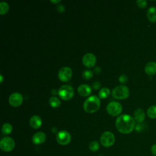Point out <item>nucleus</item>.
<instances>
[{
  "instance_id": "obj_32",
  "label": "nucleus",
  "mask_w": 156,
  "mask_h": 156,
  "mask_svg": "<svg viewBox=\"0 0 156 156\" xmlns=\"http://www.w3.org/2000/svg\"><path fill=\"white\" fill-rule=\"evenodd\" d=\"M0 79H1V83H2V81H3V76H2V74H1V76H0Z\"/></svg>"
},
{
  "instance_id": "obj_12",
  "label": "nucleus",
  "mask_w": 156,
  "mask_h": 156,
  "mask_svg": "<svg viewBox=\"0 0 156 156\" xmlns=\"http://www.w3.org/2000/svg\"><path fill=\"white\" fill-rule=\"evenodd\" d=\"M46 135L42 132H38L35 133L32 138V140L35 144H41L46 140Z\"/></svg>"
},
{
  "instance_id": "obj_33",
  "label": "nucleus",
  "mask_w": 156,
  "mask_h": 156,
  "mask_svg": "<svg viewBox=\"0 0 156 156\" xmlns=\"http://www.w3.org/2000/svg\"><path fill=\"white\" fill-rule=\"evenodd\" d=\"M51 1L52 2H53V3H57V2H60L59 0H57V1H52V0H51Z\"/></svg>"
},
{
  "instance_id": "obj_4",
  "label": "nucleus",
  "mask_w": 156,
  "mask_h": 156,
  "mask_svg": "<svg viewBox=\"0 0 156 156\" xmlns=\"http://www.w3.org/2000/svg\"><path fill=\"white\" fill-rule=\"evenodd\" d=\"M59 97L63 100H69L74 95L73 88L69 85H63L58 91Z\"/></svg>"
},
{
  "instance_id": "obj_22",
  "label": "nucleus",
  "mask_w": 156,
  "mask_h": 156,
  "mask_svg": "<svg viewBox=\"0 0 156 156\" xmlns=\"http://www.w3.org/2000/svg\"><path fill=\"white\" fill-rule=\"evenodd\" d=\"M9 6L8 4L5 2H1L0 4V13L1 15H3L5 14L8 11H9Z\"/></svg>"
},
{
  "instance_id": "obj_28",
  "label": "nucleus",
  "mask_w": 156,
  "mask_h": 156,
  "mask_svg": "<svg viewBox=\"0 0 156 156\" xmlns=\"http://www.w3.org/2000/svg\"><path fill=\"white\" fill-rule=\"evenodd\" d=\"M151 153L154 156H156V144H153L151 147Z\"/></svg>"
},
{
  "instance_id": "obj_6",
  "label": "nucleus",
  "mask_w": 156,
  "mask_h": 156,
  "mask_svg": "<svg viewBox=\"0 0 156 156\" xmlns=\"http://www.w3.org/2000/svg\"><path fill=\"white\" fill-rule=\"evenodd\" d=\"M15 146V141L10 137L5 136L1 139L0 141V147L4 152L12 151Z\"/></svg>"
},
{
  "instance_id": "obj_10",
  "label": "nucleus",
  "mask_w": 156,
  "mask_h": 156,
  "mask_svg": "<svg viewBox=\"0 0 156 156\" xmlns=\"http://www.w3.org/2000/svg\"><path fill=\"white\" fill-rule=\"evenodd\" d=\"M96 62V56L92 53H87L83 55L82 58V63L87 68L93 67L95 65Z\"/></svg>"
},
{
  "instance_id": "obj_21",
  "label": "nucleus",
  "mask_w": 156,
  "mask_h": 156,
  "mask_svg": "<svg viewBox=\"0 0 156 156\" xmlns=\"http://www.w3.org/2000/svg\"><path fill=\"white\" fill-rule=\"evenodd\" d=\"M110 94V90L107 87L101 88L99 91V97L101 99L107 98Z\"/></svg>"
},
{
  "instance_id": "obj_9",
  "label": "nucleus",
  "mask_w": 156,
  "mask_h": 156,
  "mask_svg": "<svg viewBox=\"0 0 156 156\" xmlns=\"http://www.w3.org/2000/svg\"><path fill=\"white\" fill-rule=\"evenodd\" d=\"M72 70L70 68L65 66L62 68L58 73V77L59 79L62 82H68L70 80L72 77Z\"/></svg>"
},
{
  "instance_id": "obj_30",
  "label": "nucleus",
  "mask_w": 156,
  "mask_h": 156,
  "mask_svg": "<svg viewBox=\"0 0 156 156\" xmlns=\"http://www.w3.org/2000/svg\"><path fill=\"white\" fill-rule=\"evenodd\" d=\"M57 9H58V11L62 12L64 11V7L62 5H59L57 6Z\"/></svg>"
},
{
  "instance_id": "obj_18",
  "label": "nucleus",
  "mask_w": 156,
  "mask_h": 156,
  "mask_svg": "<svg viewBox=\"0 0 156 156\" xmlns=\"http://www.w3.org/2000/svg\"><path fill=\"white\" fill-rule=\"evenodd\" d=\"M49 103L52 107L57 108L60 106L61 102L58 98L55 96H52L49 99Z\"/></svg>"
},
{
  "instance_id": "obj_14",
  "label": "nucleus",
  "mask_w": 156,
  "mask_h": 156,
  "mask_svg": "<svg viewBox=\"0 0 156 156\" xmlns=\"http://www.w3.org/2000/svg\"><path fill=\"white\" fill-rule=\"evenodd\" d=\"M145 73L149 76H154L156 74V62H149L146 63L144 67Z\"/></svg>"
},
{
  "instance_id": "obj_29",
  "label": "nucleus",
  "mask_w": 156,
  "mask_h": 156,
  "mask_svg": "<svg viewBox=\"0 0 156 156\" xmlns=\"http://www.w3.org/2000/svg\"><path fill=\"white\" fill-rule=\"evenodd\" d=\"M135 130H136L137 132H140V131L141 130V129H142L141 125V124H137V125L135 126Z\"/></svg>"
},
{
  "instance_id": "obj_3",
  "label": "nucleus",
  "mask_w": 156,
  "mask_h": 156,
  "mask_svg": "<svg viewBox=\"0 0 156 156\" xmlns=\"http://www.w3.org/2000/svg\"><path fill=\"white\" fill-rule=\"evenodd\" d=\"M112 96L117 99H124L129 96V90L124 85H118L115 87L112 91Z\"/></svg>"
},
{
  "instance_id": "obj_20",
  "label": "nucleus",
  "mask_w": 156,
  "mask_h": 156,
  "mask_svg": "<svg viewBox=\"0 0 156 156\" xmlns=\"http://www.w3.org/2000/svg\"><path fill=\"white\" fill-rule=\"evenodd\" d=\"M147 115L151 119L156 118V105H151L147 110Z\"/></svg>"
},
{
  "instance_id": "obj_19",
  "label": "nucleus",
  "mask_w": 156,
  "mask_h": 156,
  "mask_svg": "<svg viewBox=\"0 0 156 156\" xmlns=\"http://www.w3.org/2000/svg\"><path fill=\"white\" fill-rule=\"evenodd\" d=\"M12 131V126L9 123H4L1 129V132L3 135H9L10 134Z\"/></svg>"
},
{
  "instance_id": "obj_25",
  "label": "nucleus",
  "mask_w": 156,
  "mask_h": 156,
  "mask_svg": "<svg viewBox=\"0 0 156 156\" xmlns=\"http://www.w3.org/2000/svg\"><path fill=\"white\" fill-rule=\"evenodd\" d=\"M136 4L138 7L141 9H143L146 7L147 6V2L145 0H138L136 1Z\"/></svg>"
},
{
  "instance_id": "obj_15",
  "label": "nucleus",
  "mask_w": 156,
  "mask_h": 156,
  "mask_svg": "<svg viewBox=\"0 0 156 156\" xmlns=\"http://www.w3.org/2000/svg\"><path fill=\"white\" fill-rule=\"evenodd\" d=\"M133 119L138 123H141L145 119V113L143 110L137 108L134 111Z\"/></svg>"
},
{
  "instance_id": "obj_16",
  "label": "nucleus",
  "mask_w": 156,
  "mask_h": 156,
  "mask_svg": "<svg viewBox=\"0 0 156 156\" xmlns=\"http://www.w3.org/2000/svg\"><path fill=\"white\" fill-rule=\"evenodd\" d=\"M29 124L32 128L38 129L41 126L42 121L40 116L37 115H34L30 118L29 120Z\"/></svg>"
},
{
  "instance_id": "obj_2",
  "label": "nucleus",
  "mask_w": 156,
  "mask_h": 156,
  "mask_svg": "<svg viewBox=\"0 0 156 156\" xmlns=\"http://www.w3.org/2000/svg\"><path fill=\"white\" fill-rule=\"evenodd\" d=\"M100 105L101 102L99 98L95 95H93L85 101L83 107L86 112L92 113L98 111L100 107Z\"/></svg>"
},
{
  "instance_id": "obj_7",
  "label": "nucleus",
  "mask_w": 156,
  "mask_h": 156,
  "mask_svg": "<svg viewBox=\"0 0 156 156\" xmlns=\"http://www.w3.org/2000/svg\"><path fill=\"white\" fill-rule=\"evenodd\" d=\"M122 110L121 104L116 101L110 102L107 106V111L108 113L112 116H116L121 113Z\"/></svg>"
},
{
  "instance_id": "obj_23",
  "label": "nucleus",
  "mask_w": 156,
  "mask_h": 156,
  "mask_svg": "<svg viewBox=\"0 0 156 156\" xmlns=\"http://www.w3.org/2000/svg\"><path fill=\"white\" fill-rule=\"evenodd\" d=\"M99 148V144L97 141H93L89 144V149L91 151H96Z\"/></svg>"
},
{
  "instance_id": "obj_27",
  "label": "nucleus",
  "mask_w": 156,
  "mask_h": 156,
  "mask_svg": "<svg viewBox=\"0 0 156 156\" xmlns=\"http://www.w3.org/2000/svg\"><path fill=\"white\" fill-rule=\"evenodd\" d=\"M101 83L99 81L94 82L91 85V88L94 90H98L101 87Z\"/></svg>"
},
{
  "instance_id": "obj_24",
  "label": "nucleus",
  "mask_w": 156,
  "mask_h": 156,
  "mask_svg": "<svg viewBox=\"0 0 156 156\" xmlns=\"http://www.w3.org/2000/svg\"><path fill=\"white\" fill-rule=\"evenodd\" d=\"M82 77L86 80L90 79L93 77V72L89 69H85L82 72Z\"/></svg>"
},
{
  "instance_id": "obj_31",
  "label": "nucleus",
  "mask_w": 156,
  "mask_h": 156,
  "mask_svg": "<svg viewBox=\"0 0 156 156\" xmlns=\"http://www.w3.org/2000/svg\"><path fill=\"white\" fill-rule=\"evenodd\" d=\"M94 72H95L96 74H99V73H101V69L100 67L96 66V67L94 68Z\"/></svg>"
},
{
  "instance_id": "obj_13",
  "label": "nucleus",
  "mask_w": 156,
  "mask_h": 156,
  "mask_svg": "<svg viewBox=\"0 0 156 156\" xmlns=\"http://www.w3.org/2000/svg\"><path fill=\"white\" fill-rule=\"evenodd\" d=\"M92 88L90 86L87 84H82L79 86L77 88L78 93L82 96H88L91 93Z\"/></svg>"
},
{
  "instance_id": "obj_1",
  "label": "nucleus",
  "mask_w": 156,
  "mask_h": 156,
  "mask_svg": "<svg viewBox=\"0 0 156 156\" xmlns=\"http://www.w3.org/2000/svg\"><path fill=\"white\" fill-rule=\"evenodd\" d=\"M117 130L121 133L128 134L135 127V121L130 115L124 114L118 116L115 121Z\"/></svg>"
},
{
  "instance_id": "obj_17",
  "label": "nucleus",
  "mask_w": 156,
  "mask_h": 156,
  "mask_svg": "<svg viewBox=\"0 0 156 156\" xmlns=\"http://www.w3.org/2000/svg\"><path fill=\"white\" fill-rule=\"evenodd\" d=\"M146 15L149 21H150L151 23H155L156 22V7H149L147 11Z\"/></svg>"
},
{
  "instance_id": "obj_26",
  "label": "nucleus",
  "mask_w": 156,
  "mask_h": 156,
  "mask_svg": "<svg viewBox=\"0 0 156 156\" xmlns=\"http://www.w3.org/2000/svg\"><path fill=\"white\" fill-rule=\"evenodd\" d=\"M128 80L127 76L125 74H121L119 77V81L122 83H125L127 82Z\"/></svg>"
},
{
  "instance_id": "obj_11",
  "label": "nucleus",
  "mask_w": 156,
  "mask_h": 156,
  "mask_svg": "<svg viewBox=\"0 0 156 156\" xmlns=\"http://www.w3.org/2000/svg\"><path fill=\"white\" fill-rule=\"evenodd\" d=\"M9 102L12 107H18L23 102V96L20 93L18 92L13 93L9 96Z\"/></svg>"
},
{
  "instance_id": "obj_5",
  "label": "nucleus",
  "mask_w": 156,
  "mask_h": 156,
  "mask_svg": "<svg viewBox=\"0 0 156 156\" xmlns=\"http://www.w3.org/2000/svg\"><path fill=\"white\" fill-rule=\"evenodd\" d=\"M115 136L110 131L104 132L101 136L100 141L101 144L104 147H110L115 143Z\"/></svg>"
},
{
  "instance_id": "obj_8",
  "label": "nucleus",
  "mask_w": 156,
  "mask_h": 156,
  "mask_svg": "<svg viewBox=\"0 0 156 156\" xmlns=\"http://www.w3.org/2000/svg\"><path fill=\"white\" fill-rule=\"evenodd\" d=\"M71 140L70 134L66 130L59 131L56 135V140L60 145L68 144Z\"/></svg>"
}]
</instances>
